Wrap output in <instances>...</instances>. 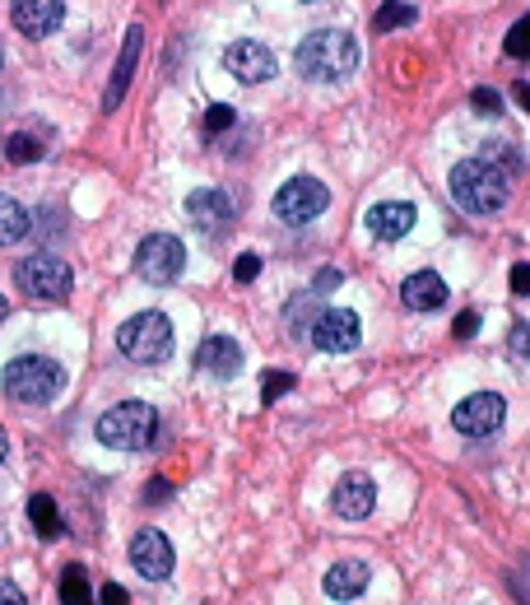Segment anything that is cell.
Listing matches in <instances>:
<instances>
[{
	"label": "cell",
	"instance_id": "obj_1",
	"mask_svg": "<svg viewBox=\"0 0 530 605\" xmlns=\"http://www.w3.org/2000/svg\"><path fill=\"white\" fill-rule=\"evenodd\" d=\"M293 66H298V75L312 85H340L353 75V66H359V43L340 29H317L298 43Z\"/></svg>",
	"mask_w": 530,
	"mask_h": 605
},
{
	"label": "cell",
	"instance_id": "obj_2",
	"mask_svg": "<svg viewBox=\"0 0 530 605\" xmlns=\"http://www.w3.org/2000/svg\"><path fill=\"white\" fill-rule=\"evenodd\" d=\"M0 386H5V396L19 405H52L66 386V368L56 359H43V355H19L5 363Z\"/></svg>",
	"mask_w": 530,
	"mask_h": 605
},
{
	"label": "cell",
	"instance_id": "obj_3",
	"mask_svg": "<svg viewBox=\"0 0 530 605\" xmlns=\"http://www.w3.org/2000/svg\"><path fill=\"white\" fill-rule=\"evenodd\" d=\"M93 434L103 447H116V452H145L154 434H159V415H154V405H145V401H122L98 415Z\"/></svg>",
	"mask_w": 530,
	"mask_h": 605
},
{
	"label": "cell",
	"instance_id": "obj_4",
	"mask_svg": "<svg viewBox=\"0 0 530 605\" xmlns=\"http://www.w3.org/2000/svg\"><path fill=\"white\" fill-rule=\"evenodd\" d=\"M451 201L465 214H498L507 205V178L484 159H465L451 168Z\"/></svg>",
	"mask_w": 530,
	"mask_h": 605
},
{
	"label": "cell",
	"instance_id": "obj_5",
	"mask_svg": "<svg viewBox=\"0 0 530 605\" xmlns=\"http://www.w3.org/2000/svg\"><path fill=\"white\" fill-rule=\"evenodd\" d=\"M116 349L131 363H163L172 355V322L163 312H135L131 322L116 326Z\"/></svg>",
	"mask_w": 530,
	"mask_h": 605
},
{
	"label": "cell",
	"instance_id": "obj_6",
	"mask_svg": "<svg viewBox=\"0 0 530 605\" xmlns=\"http://www.w3.org/2000/svg\"><path fill=\"white\" fill-rule=\"evenodd\" d=\"M14 280L37 303H61V299H70V289H75V270H70V261L52 257V251H37V257L19 261Z\"/></svg>",
	"mask_w": 530,
	"mask_h": 605
},
{
	"label": "cell",
	"instance_id": "obj_7",
	"mask_svg": "<svg viewBox=\"0 0 530 605\" xmlns=\"http://www.w3.org/2000/svg\"><path fill=\"white\" fill-rule=\"evenodd\" d=\"M326 205H330V191H326V182H317V178H289L280 191H274V201H270L274 220L293 224V228L312 224Z\"/></svg>",
	"mask_w": 530,
	"mask_h": 605
},
{
	"label": "cell",
	"instance_id": "obj_8",
	"mask_svg": "<svg viewBox=\"0 0 530 605\" xmlns=\"http://www.w3.org/2000/svg\"><path fill=\"white\" fill-rule=\"evenodd\" d=\"M182 266H187V247H182V238H172V233H154V238H145L140 251H135V276L149 284H172L182 276Z\"/></svg>",
	"mask_w": 530,
	"mask_h": 605
},
{
	"label": "cell",
	"instance_id": "obj_9",
	"mask_svg": "<svg viewBox=\"0 0 530 605\" xmlns=\"http://www.w3.org/2000/svg\"><path fill=\"white\" fill-rule=\"evenodd\" d=\"M307 340L317 345L322 355H349V349H359V340H363V322H359V312H349V307H322L307 330Z\"/></svg>",
	"mask_w": 530,
	"mask_h": 605
},
{
	"label": "cell",
	"instance_id": "obj_10",
	"mask_svg": "<svg viewBox=\"0 0 530 605\" xmlns=\"http://www.w3.org/2000/svg\"><path fill=\"white\" fill-rule=\"evenodd\" d=\"M503 415H507V405L498 392H475L451 410V424H456V434H465V438H488V434H498Z\"/></svg>",
	"mask_w": 530,
	"mask_h": 605
},
{
	"label": "cell",
	"instance_id": "obj_11",
	"mask_svg": "<svg viewBox=\"0 0 530 605\" xmlns=\"http://www.w3.org/2000/svg\"><path fill=\"white\" fill-rule=\"evenodd\" d=\"M233 201H228V191H214V187H205V191H191L187 197V220H191V228H201L205 238H219V233L233 224Z\"/></svg>",
	"mask_w": 530,
	"mask_h": 605
},
{
	"label": "cell",
	"instance_id": "obj_12",
	"mask_svg": "<svg viewBox=\"0 0 530 605\" xmlns=\"http://www.w3.org/2000/svg\"><path fill=\"white\" fill-rule=\"evenodd\" d=\"M224 66L233 80H243V85H261L274 75V52L266 43H251V37H243V43H233L224 52Z\"/></svg>",
	"mask_w": 530,
	"mask_h": 605
},
{
	"label": "cell",
	"instance_id": "obj_13",
	"mask_svg": "<svg viewBox=\"0 0 530 605\" xmlns=\"http://www.w3.org/2000/svg\"><path fill=\"white\" fill-rule=\"evenodd\" d=\"M61 19H66L61 0H14V5H10V24L24 37H33V43L61 29Z\"/></svg>",
	"mask_w": 530,
	"mask_h": 605
},
{
	"label": "cell",
	"instance_id": "obj_14",
	"mask_svg": "<svg viewBox=\"0 0 530 605\" xmlns=\"http://www.w3.org/2000/svg\"><path fill=\"white\" fill-rule=\"evenodd\" d=\"M131 563H135V573H145L149 582H163L172 573L177 554H172V545H168L163 531H140L131 540Z\"/></svg>",
	"mask_w": 530,
	"mask_h": 605
},
{
	"label": "cell",
	"instance_id": "obj_15",
	"mask_svg": "<svg viewBox=\"0 0 530 605\" xmlns=\"http://www.w3.org/2000/svg\"><path fill=\"white\" fill-rule=\"evenodd\" d=\"M330 507H336L345 522H363L372 507H377V484L368 475H340V484L330 490Z\"/></svg>",
	"mask_w": 530,
	"mask_h": 605
},
{
	"label": "cell",
	"instance_id": "obj_16",
	"mask_svg": "<svg viewBox=\"0 0 530 605\" xmlns=\"http://www.w3.org/2000/svg\"><path fill=\"white\" fill-rule=\"evenodd\" d=\"M409 228H415V205H409V201H377L368 210V233H372V238L396 243V238H405Z\"/></svg>",
	"mask_w": 530,
	"mask_h": 605
},
{
	"label": "cell",
	"instance_id": "obj_17",
	"mask_svg": "<svg viewBox=\"0 0 530 605\" xmlns=\"http://www.w3.org/2000/svg\"><path fill=\"white\" fill-rule=\"evenodd\" d=\"M401 299L409 312H438L447 303V280L438 270H415V276L401 284Z\"/></svg>",
	"mask_w": 530,
	"mask_h": 605
},
{
	"label": "cell",
	"instance_id": "obj_18",
	"mask_svg": "<svg viewBox=\"0 0 530 605\" xmlns=\"http://www.w3.org/2000/svg\"><path fill=\"white\" fill-rule=\"evenodd\" d=\"M195 363H201L205 373H214V378H233L243 368V349H238V340H228V336H205L201 349H195Z\"/></svg>",
	"mask_w": 530,
	"mask_h": 605
},
{
	"label": "cell",
	"instance_id": "obj_19",
	"mask_svg": "<svg viewBox=\"0 0 530 605\" xmlns=\"http://www.w3.org/2000/svg\"><path fill=\"white\" fill-rule=\"evenodd\" d=\"M368 578H372V569H368L363 559H340L336 569L326 573V596H330V601L363 596V592H368Z\"/></svg>",
	"mask_w": 530,
	"mask_h": 605
},
{
	"label": "cell",
	"instance_id": "obj_20",
	"mask_svg": "<svg viewBox=\"0 0 530 605\" xmlns=\"http://www.w3.org/2000/svg\"><path fill=\"white\" fill-rule=\"evenodd\" d=\"M140 43H145V33H140V29H131V33H126V47H122V61H116L112 80H108V99H103V112H112L116 103L126 99V89H131V75H135V61H140Z\"/></svg>",
	"mask_w": 530,
	"mask_h": 605
},
{
	"label": "cell",
	"instance_id": "obj_21",
	"mask_svg": "<svg viewBox=\"0 0 530 605\" xmlns=\"http://www.w3.org/2000/svg\"><path fill=\"white\" fill-rule=\"evenodd\" d=\"M29 522H33V531L43 536V540L61 536V507H56V498H47V494H33L29 498Z\"/></svg>",
	"mask_w": 530,
	"mask_h": 605
},
{
	"label": "cell",
	"instance_id": "obj_22",
	"mask_svg": "<svg viewBox=\"0 0 530 605\" xmlns=\"http://www.w3.org/2000/svg\"><path fill=\"white\" fill-rule=\"evenodd\" d=\"M29 233V210L19 205L14 197H0V247L19 243Z\"/></svg>",
	"mask_w": 530,
	"mask_h": 605
},
{
	"label": "cell",
	"instance_id": "obj_23",
	"mask_svg": "<svg viewBox=\"0 0 530 605\" xmlns=\"http://www.w3.org/2000/svg\"><path fill=\"white\" fill-rule=\"evenodd\" d=\"M61 605H93V592H89V573L80 563H70L61 573Z\"/></svg>",
	"mask_w": 530,
	"mask_h": 605
},
{
	"label": "cell",
	"instance_id": "obj_24",
	"mask_svg": "<svg viewBox=\"0 0 530 605\" xmlns=\"http://www.w3.org/2000/svg\"><path fill=\"white\" fill-rule=\"evenodd\" d=\"M419 19L415 5H401V0H386V5H377V14H372V24H377V33H391V29H409Z\"/></svg>",
	"mask_w": 530,
	"mask_h": 605
},
{
	"label": "cell",
	"instance_id": "obj_25",
	"mask_svg": "<svg viewBox=\"0 0 530 605\" xmlns=\"http://www.w3.org/2000/svg\"><path fill=\"white\" fill-rule=\"evenodd\" d=\"M5 159L10 164H37V159H43V141L29 135V131H14L5 141Z\"/></svg>",
	"mask_w": 530,
	"mask_h": 605
},
{
	"label": "cell",
	"instance_id": "obj_26",
	"mask_svg": "<svg viewBox=\"0 0 530 605\" xmlns=\"http://www.w3.org/2000/svg\"><path fill=\"white\" fill-rule=\"evenodd\" d=\"M503 52H507V56H517V61H521V56H530V14H521L517 24L507 29V37H503Z\"/></svg>",
	"mask_w": 530,
	"mask_h": 605
},
{
	"label": "cell",
	"instance_id": "obj_27",
	"mask_svg": "<svg viewBox=\"0 0 530 605\" xmlns=\"http://www.w3.org/2000/svg\"><path fill=\"white\" fill-rule=\"evenodd\" d=\"M293 386V373H284V368H274V373L261 378V401H280L284 392Z\"/></svg>",
	"mask_w": 530,
	"mask_h": 605
},
{
	"label": "cell",
	"instance_id": "obj_28",
	"mask_svg": "<svg viewBox=\"0 0 530 605\" xmlns=\"http://www.w3.org/2000/svg\"><path fill=\"white\" fill-rule=\"evenodd\" d=\"M233 122H238V112H233L228 103H214V108L205 112V131H210V135H224Z\"/></svg>",
	"mask_w": 530,
	"mask_h": 605
},
{
	"label": "cell",
	"instance_id": "obj_29",
	"mask_svg": "<svg viewBox=\"0 0 530 605\" xmlns=\"http://www.w3.org/2000/svg\"><path fill=\"white\" fill-rule=\"evenodd\" d=\"M257 276H261V257H257V251H243V257L233 261V280H238V284H251Z\"/></svg>",
	"mask_w": 530,
	"mask_h": 605
},
{
	"label": "cell",
	"instance_id": "obj_30",
	"mask_svg": "<svg viewBox=\"0 0 530 605\" xmlns=\"http://www.w3.org/2000/svg\"><path fill=\"white\" fill-rule=\"evenodd\" d=\"M470 103H475V112H498L503 108V99L494 89H475V93H470Z\"/></svg>",
	"mask_w": 530,
	"mask_h": 605
},
{
	"label": "cell",
	"instance_id": "obj_31",
	"mask_svg": "<svg viewBox=\"0 0 530 605\" xmlns=\"http://www.w3.org/2000/svg\"><path fill=\"white\" fill-rule=\"evenodd\" d=\"M451 330H456V340H470V336H475V330H480V312H461L456 326H451Z\"/></svg>",
	"mask_w": 530,
	"mask_h": 605
},
{
	"label": "cell",
	"instance_id": "obj_32",
	"mask_svg": "<svg viewBox=\"0 0 530 605\" xmlns=\"http://www.w3.org/2000/svg\"><path fill=\"white\" fill-rule=\"evenodd\" d=\"M512 355H517V359H530V326H517V330H512Z\"/></svg>",
	"mask_w": 530,
	"mask_h": 605
},
{
	"label": "cell",
	"instance_id": "obj_33",
	"mask_svg": "<svg viewBox=\"0 0 530 605\" xmlns=\"http://www.w3.org/2000/svg\"><path fill=\"white\" fill-rule=\"evenodd\" d=\"M168 490H172L168 480H149V484H145V498H149V503H163V498H168Z\"/></svg>",
	"mask_w": 530,
	"mask_h": 605
},
{
	"label": "cell",
	"instance_id": "obj_34",
	"mask_svg": "<svg viewBox=\"0 0 530 605\" xmlns=\"http://www.w3.org/2000/svg\"><path fill=\"white\" fill-rule=\"evenodd\" d=\"M0 605H29V601H24V592H19L14 582H0Z\"/></svg>",
	"mask_w": 530,
	"mask_h": 605
},
{
	"label": "cell",
	"instance_id": "obj_35",
	"mask_svg": "<svg viewBox=\"0 0 530 605\" xmlns=\"http://www.w3.org/2000/svg\"><path fill=\"white\" fill-rule=\"evenodd\" d=\"M512 289H517V294H530V266L526 261L512 266Z\"/></svg>",
	"mask_w": 530,
	"mask_h": 605
},
{
	"label": "cell",
	"instance_id": "obj_36",
	"mask_svg": "<svg viewBox=\"0 0 530 605\" xmlns=\"http://www.w3.org/2000/svg\"><path fill=\"white\" fill-rule=\"evenodd\" d=\"M131 596H126V587H116V582H108L103 587V605H126Z\"/></svg>",
	"mask_w": 530,
	"mask_h": 605
},
{
	"label": "cell",
	"instance_id": "obj_37",
	"mask_svg": "<svg viewBox=\"0 0 530 605\" xmlns=\"http://www.w3.org/2000/svg\"><path fill=\"white\" fill-rule=\"evenodd\" d=\"M517 89V103H521V112H530V85L521 80V85H512Z\"/></svg>",
	"mask_w": 530,
	"mask_h": 605
},
{
	"label": "cell",
	"instance_id": "obj_38",
	"mask_svg": "<svg viewBox=\"0 0 530 605\" xmlns=\"http://www.w3.org/2000/svg\"><path fill=\"white\" fill-rule=\"evenodd\" d=\"M5 457H10V438H5V428H0V466H5Z\"/></svg>",
	"mask_w": 530,
	"mask_h": 605
},
{
	"label": "cell",
	"instance_id": "obj_39",
	"mask_svg": "<svg viewBox=\"0 0 530 605\" xmlns=\"http://www.w3.org/2000/svg\"><path fill=\"white\" fill-rule=\"evenodd\" d=\"M5 312H10V303H5V294H0V322H5Z\"/></svg>",
	"mask_w": 530,
	"mask_h": 605
},
{
	"label": "cell",
	"instance_id": "obj_40",
	"mask_svg": "<svg viewBox=\"0 0 530 605\" xmlns=\"http://www.w3.org/2000/svg\"><path fill=\"white\" fill-rule=\"evenodd\" d=\"M0 66H5V52H0Z\"/></svg>",
	"mask_w": 530,
	"mask_h": 605
}]
</instances>
